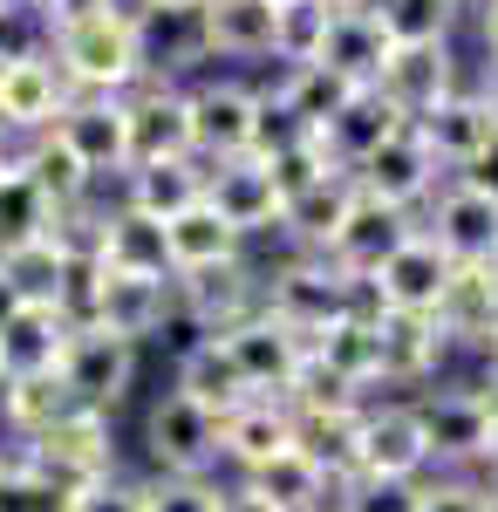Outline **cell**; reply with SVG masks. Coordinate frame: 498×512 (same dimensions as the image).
Here are the masks:
<instances>
[{
  "label": "cell",
  "mask_w": 498,
  "mask_h": 512,
  "mask_svg": "<svg viewBox=\"0 0 498 512\" xmlns=\"http://www.w3.org/2000/svg\"><path fill=\"white\" fill-rule=\"evenodd\" d=\"M260 308H267L280 328H294L301 342H314V335H328L335 321L355 315V280H348L335 260L301 253V260H287V267H273V274L260 280Z\"/></svg>",
  "instance_id": "cell-2"
},
{
  "label": "cell",
  "mask_w": 498,
  "mask_h": 512,
  "mask_svg": "<svg viewBox=\"0 0 498 512\" xmlns=\"http://www.w3.org/2000/svg\"><path fill=\"white\" fill-rule=\"evenodd\" d=\"M219 492L212 478H157L144 485V512H219Z\"/></svg>",
  "instance_id": "cell-44"
},
{
  "label": "cell",
  "mask_w": 498,
  "mask_h": 512,
  "mask_svg": "<svg viewBox=\"0 0 498 512\" xmlns=\"http://www.w3.org/2000/svg\"><path fill=\"white\" fill-rule=\"evenodd\" d=\"M458 62H451V41L444 48H389L383 76H376V89H383L389 103L403 110V117H423L444 89H458Z\"/></svg>",
  "instance_id": "cell-28"
},
{
  "label": "cell",
  "mask_w": 498,
  "mask_h": 512,
  "mask_svg": "<svg viewBox=\"0 0 498 512\" xmlns=\"http://www.w3.org/2000/svg\"><path fill=\"white\" fill-rule=\"evenodd\" d=\"M410 233H417V226H410V212H389V205H376V198L355 192L342 233H335V246H328V260H335L348 280H369Z\"/></svg>",
  "instance_id": "cell-21"
},
{
  "label": "cell",
  "mask_w": 498,
  "mask_h": 512,
  "mask_svg": "<svg viewBox=\"0 0 498 512\" xmlns=\"http://www.w3.org/2000/svg\"><path fill=\"white\" fill-rule=\"evenodd\" d=\"M116 0H35V21L55 35V28H69V21H89V14H103Z\"/></svg>",
  "instance_id": "cell-46"
},
{
  "label": "cell",
  "mask_w": 498,
  "mask_h": 512,
  "mask_svg": "<svg viewBox=\"0 0 498 512\" xmlns=\"http://www.w3.org/2000/svg\"><path fill=\"white\" fill-rule=\"evenodd\" d=\"M410 130H417L423 144H430V158L444 164V171H471V164L492 151V137H498V123L485 117V103L471 96V82H458V89H444L423 117H410Z\"/></svg>",
  "instance_id": "cell-13"
},
{
  "label": "cell",
  "mask_w": 498,
  "mask_h": 512,
  "mask_svg": "<svg viewBox=\"0 0 498 512\" xmlns=\"http://www.w3.org/2000/svg\"><path fill=\"white\" fill-rule=\"evenodd\" d=\"M478 35H485V55H498V0L478 7Z\"/></svg>",
  "instance_id": "cell-51"
},
{
  "label": "cell",
  "mask_w": 498,
  "mask_h": 512,
  "mask_svg": "<svg viewBox=\"0 0 498 512\" xmlns=\"http://www.w3.org/2000/svg\"><path fill=\"white\" fill-rule=\"evenodd\" d=\"M430 451H423L417 403H362V431H355V478H423Z\"/></svg>",
  "instance_id": "cell-12"
},
{
  "label": "cell",
  "mask_w": 498,
  "mask_h": 512,
  "mask_svg": "<svg viewBox=\"0 0 498 512\" xmlns=\"http://www.w3.org/2000/svg\"><path fill=\"white\" fill-rule=\"evenodd\" d=\"M69 219L48 212V198L21 178V164L0 158V246H21V239H41V233H62Z\"/></svg>",
  "instance_id": "cell-38"
},
{
  "label": "cell",
  "mask_w": 498,
  "mask_h": 512,
  "mask_svg": "<svg viewBox=\"0 0 498 512\" xmlns=\"http://www.w3.org/2000/svg\"><path fill=\"white\" fill-rule=\"evenodd\" d=\"M485 403H492V417H498V376H492V383H485Z\"/></svg>",
  "instance_id": "cell-55"
},
{
  "label": "cell",
  "mask_w": 498,
  "mask_h": 512,
  "mask_svg": "<svg viewBox=\"0 0 498 512\" xmlns=\"http://www.w3.org/2000/svg\"><path fill=\"white\" fill-rule=\"evenodd\" d=\"M355 431H362V403H335V410H294V444L321 472L348 485L355 478Z\"/></svg>",
  "instance_id": "cell-34"
},
{
  "label": "cell",
  "mask_w": 498,
  "mask_h": 512,
  "mask_svg": "<svg viewBox=\"0 0 498 512\" xmlns=\"http://www.w3.org/2000/svg\"><path fill=\"white\" fill-rule=\"evenodd\" d=\"M328 21H335V7H328V0H280V7H273V62L307 69V62L321 55Z\"/></svg>",
  "instance_id": "cell-40"
},
{
  "label": "cell",
  "mask_w": 498,
  "mask_h": 512,
  "mask_svg": "<svg viewBox=\"0 0 498 512\" xmlns=\"http://www.w3.org/2000/svg\"><path fill=\"white\" fill-rule=\"evenodd\" d=\"M62 137V151L89 171V178H110V171H130V110L123 96H69L62 117L48 123Z\"/></svg>",
  "instance_id": "cell-10"
},
{
  "label": "cell",
  "mask_w": 498,
  "mask_h": 512,
  "mask_svg": "<svg viewBox=\"0 0 498 512\" xmlns=\"http://www.w3.org/2000/svg\"><path fill=\"white\" fill-rule=\"evenodd\" d=\"M171 294H178V308L198 321V335H219V328H232V321H246L260 308V280H253L246 260H239V267H219V274L171 280Z\"/></svg>",
  "instance_id": "cell-26"
},
{
  "label": "cell",
  "mask_w": 498,
  "mask_h": 512,
  "mask_svg": "<svg viewBox=\"0 0 498 512\" xmlns=\"http://www.w3.org/2000/svg\"><path fill=\"white\" fill-rule=\"evenodd\" d=\"M444 280H451V260H444L423 233H410L383 267H376V274L362 280V287L376 294V308H383V315H437Z\"/></svg>",
  "instance_id": "cell-15"
},
{
  "label": "cell",
  "mask_w": 498,
  "mask_h": 512,
  "mask_svg": "<svg viewBox=\"0 0 498 512\" xmlns=\"http://www.w3.org/2000/svg\"><path fill=\"white\" fill-rule=\"evenodd\" d=\"M205 205L219 212V226H232L239 239H260L280 233V192H273L267 164L260 158H226V164H205Z\"/></svg>",
  "instance_id": "cell-14"
},
{
  "label": "cell",
  "mask_w": 498,
  "mask_h": 512,
  "mask_svg": "<svg viewBox=\"0 0 498 512\" xmlns=\"http://www.w3.org/2000/svg\"><path fill=\"white\" fill-rule=\"evenodd\" d=\"M430 465H485L492 451V403L485 390H430L417 403Z\"/></svg>",
  "instance_id": "cell-11"
},
{
  "label": "cell",
  "mask_w": 498,
  "mask_h": 512,
  "mask_svg": "<svg viewBox=\"0 0 498 512\" xmlns=\"http://www.w3.org/2000/svg\"><path fill=\"white\" fill-rule=\"evenodd\" d=\"M485 506H492V512H498V472H492V485H485Z\"/></svg>",
  "instance_id": "cell-54"
},
{
  "label": "cell",
  "mask_w": 498,
  "mask_h": 512,
  "mask_svg": "<svg viewBox=\"0 0 498 512\" xmlns=\"http://www.w3.org/2000/svg\"><path fill=\"white\" fill-rule=\"evenodd\" d=\"M471 96L485 103V117L498 123V55H485V69H478V82H471Z\"/></svg>",
  "instance_id": "cell-49"
},
{
  "label": "cell",
  "mask_w": 498,
  "mask_h": 512,
  "mask_svg": "<svg viewBox=\"0 0 498 512\" xmlns=\"http://www.w3.org/2000/svg\"><path fill=\"white\" fill-rule=\"evenodd\" d=\"M0 512H55V499H41L35 485H21V478L7 472L0 478Z\"/></svg>",
  "instance_id": "cell-47"
},
{
  "label": "cell",
  "mask_w": 498,
  "mask_h": 512,
  "mask_svg": "<svg viewBox=\"0 0 498 512\" xmlns=\"http://www.w3.org/2000/svg\"><path fill=\"white\" fill-rule=\"evenodd\" d=\"M273 7H280V0H273Z\"/></svg>",
  "instance_id": "cell-61"
},
{
  "label": "cell",
  "mask_w": 498,
  "mask_h": 512,
  "mask_svg": "<svg viewBox=\"0 0 498 512\" xmlns=\"http://www.w3.org/2000/svg\"><path fill=\"white\" fill-rule=\"evenodd\" d=\"M130 110V164H171L192 158V110H185V89L171 82H137L123 96Z\"/></svg>",
  "instance_id": "cell-17"
},
{
  "label": "cell",
  "mask_w": 498,
  "mask_h": 512,
  "mask_svg": "<svg viewBox=\"0 0 498 512\" xmlns=\"http://www.w3.org/2000/svg\"><path fill=\"white\" fill-rule=\"evenodd\" d=\"M492 280H498V253H492Z\"/></svg>",
  "instance_id": "cell-59"
},
{
  "label": "cell",
  "mask_w": 498,
  "mask_h": 512,
  "mask_svg": "<svg viewBox=\"0 0 498 512\" xmlns=\"http://www.w3.org/2000/svg\"><path fill=\"white\" fill-rule=\"evenodd\" d=\"M0 14H35V0H0Z\"/></svg>",
  "instance_id": "cell-53"
},
{
  "label": "cell",
  "mask_w": 498,
  "mask_h": 512,
  "mask_svg": "<svg viewBox=\"0 0 498 512\" xmlns=\"http://www.w3.org/2000/svg\"><path fill=\"white\" fill-rule=\"evenodd\" d=\"M205 192V164L198 158H171V164H130L123 171V205L144 212V219H178L185 205H198Z\"/></svg>",
  "instance_id": "cell-31"
},
{
  "label": "cell",
  "mask_w": 498,
  "mask_h": 512,
  "mask_svg": "<svg viewBox=\"0 0 498 512\" xmlns=\"http://www.w3.org/2000/svg\"><path fill=\"white\" fill-rule=\"evenodd\" d=\"M369 14L389 48H444L458 21V7H444V0H369Z\"/></svg>",
  "instance_id": "cell-37"
},
{
  "label": "cell",
  "mask_w": 498,
  "mask_h": 512,
  "mask_svg": "<svg viewBox=\"0 0 498 512\" xmlns=\"http://www.w3.org/2000/svg\"><path fill=\"white\" fill-rule=\"evenodd\" d=\"M164 253H171V280H192V274L239 267V260H246V239L232 233V226H219V212L198 198L178 219H164Z\"/></svg>",
  "instance_id": "cell-19"
},
{
  "label": "cell",
  "mask_w": 498,
  "mask_h": 512,
  "mask_svg": "<svg viewBox=\"0 0 498 512\" xmlns=\"http://www.w3.org/2000/svg\"><path fill=\"white\" fill-rule=\"evenodd\" d=\"M437 328H444V342H478L485 349V335H492L498 321V280L492 267H451L444 280V301H437Z\"/></svg>",
  "instance_id": "cell-32"
},
{
  "label": "cell",
  "mask_w": 498,
  "mask_h": 512,
  "mask_svg": "<svg viewBox=\"0 0 498 512\" xmlns=\"http://www.w3.org/2000/svg\"><path fill=\"white\" fill-rule=\"evenodd\" d=\"M144 7H157V14H192L198 0H144Z\"/></svg>",
  "instance_id": "cell-52"
},
{
  "label": "cell",
  "mask_w": 498,
  "mask_h": 512,
  "mask_svg": "<svg viewBox=\"0 0 498 512\" xmlns=\"http://www.w3.org/2000/svg\"><path fill=\"white\" fill-rule=\"evenodd\" d=\"M335 512H423V478H348Z\"/></svg>",
  "instance_id": "cell-42"
},
{
  "label": "cell",
  "mask_w": 498,
  "mask_h": 512,
  "mask_svg": "<svg viewBox=\"0 0 498 512\" xmlns=\"http://www.w3.org/2000/svg\"><path fill=\"white\" fill-rule=\"evenodd\" d=\"M348 205H355V178H348V171H328L321 185H307V192H294L287 205H280V233L294 239L301 253H321V260H328V246H335V233H342Z\"/></svg>",
  "instance_id": "cell-29"
},
{
  "label": "cell",
  "mask_w": 498,
  "mask_h": 512,
  "mask_svg": "<svg viewBox=\"0 0 498 512\" xmlns=\"http://www.w3.org/2000/svg\"><path fill=\"white\" fill-rule=\"evenodd\" d=\"M82 253L103 267V274H144V280H171V253H164V226L116 205L103 212L89 233H82Z\"/></svg>",
  "instance_id": "cell-16"
},
{
  "label": "cell",
  "mask_w": 498,
  "mask_h": 512,
  "mask_svg": "<svg viewBox=\"0 0 498 512\" xmlns=\"http://www.w3.org/2000/svg\"><path fill=\"white\" fill-rule=\"evenodd\" d=\"M485 349H492V362H498V321H492V335H485Z\"/></svg>",
  "instance_id": "cell-56"
},
{
  "label": "cell",
  "mask_w": 498,
  "mask_h": 512,
  "mask_svg": "<svg viewBox=\"0 0 498 512\" xmlns=\"http://www.w3.org/2000/svg\"><path fill=\"white\" fill-rule=\"evenodd\" d=\"M376 383H423L444 362V328L430 315H376Z\"/></svg>",
  "instance_id": "cell-25"
},
{
  "label": "cell",
  "mask_w": 498,
  "mask_h": 512,
  "mask_svg": "<svg viewBox=\"0 0 498 512\" xmlns=\"http://www.w3.org/2000/svg\"><path fill=\"white\" fill-rule=\"evenodd\" d=\"M185 110H192V158L198 164H226V158H253L260 151V123H267L260 89L219 76V82L185 89Z\"/></svg>",
  "instance_id": "cell-4"
},
{
  "label": "cell",
  "mask_w": 498,
  "mask_h": 512,
  "mask_svg": "<svg viewBox=\"0 0 498 512\" xmlns=\"http://www.w3.org/2000/svg\"><path fill=\"white\" fill-rule=\"evenodd\" d=\"M219 342H226L232 369H239V383L253 396H287V383L301 376L307 362V342L294 335V328H280V321L267 315V308H253L246 321H232V328H219Z\"/></svg>",
  "instance_id": "cell-8"
},
{
  "label": "cell",
  "mask_w": 498,
  "mask_h": 512,
  "mask_svg": "<svg viewBox=\"0 0 498 512\" xmlns=\"http://www.w3.org/2000/svg\"><path fill=\"white\" fill-rule=\"evenodd\" d=\"M144 444H151V465L164 478H205L219 465V417L198 410L192 396L164 390L144 417Z\"/></svg>",
  "instance_id": "cell-7"
},
{
  "label": "cell",
  "mask_w": 498,
  "mask_h": 512,
  "mask_svg": "<svg viewBox=\"0 0 498 512\" xmlns=\"http://www.w3.org/2000/svg\"><path fill=\"white\" fill-rule=\"evenodd\" d=\"M69 328L76 321L55 315V308H14V315L0 321V390L7 383H28V376H55Z\"/></svg>",
  "instance_id": "cell-23"
},
{
  "label": "cell",
  "mask_w": 498,
  "mask_h": 512,
  "mask_svg": "<svg viewBox=\"0 0 498 512\" xmlns=\"http://www.w3.org/2000/svg\"><path fill=\"white\" fill-rule=\"evenodd\" d=\"M178 396H192L198 410H212V417H226V410H239L246 403V383H239V369H232V355L219 335H198L192 349L178 355V383H171Z\"/></svg>",
  "instance_id": "cell-33"
},
{
  "label": "cell",
  "mask_w": 498,
  "mask_h": 512,
  "mask_svg": "<svg viewBox=\"0 0 498 512\" xmlns=\"http://www.w3.org/2000/svg\"><path fill=\"white\" fill-rule=\"evenodd\" d=\"M328 7H369V0H328Z\"/></svg>",
  "instance_id": "cell-57"
},
{
  "label": "cell",
  "mask_w": 498,
  "mask_h": 512,
  "mask_svg": "<svg viewBox=\"0 0 498 512\" xmlns=\"http://www.w3.org/2000/svg\"><path fill=\"white\" fill-rule=\"evenodd\" d=\"M253 158L267 164V178H273V192H280V205H287V198L294 192H307V185H321V178H328V171H335V164L321 158V144H314V137H287V144H273V151H253Z\"/></svg>",
  "instance_id": "cell-41"
},
{
  "label": "cell",
  "mask_w": 498,
  "mask_h": 512,
  "mask_svg": "<svg viewBox=\"0 0 498 512\" xmlns=\"http://www.w3.org/2000/svg\"><path fill=\"white\" fill-rule=\"evenodd\" d=\"M178 315L171 280H144V274H103L89 260V294H82V328H103L116 342L144 349L151 335H164V321Z\"/></svg>",
  "instance_id": "cell-3"
},
{
  "label": "cell",
  "mask_w": 498,
  "mask_h": 512,
  "mask_svg": "<svg viewBox=\"0 0 498 512\" xmlns=\"http://www.w3.org/2000/svg\"><path fill=\"white\" fill-rule=\"evenodd\" d=\"M48 69L62 76L69 96H130L137 82L151 76V55H144V14L130 7H103L89 21H69L48 35Z\"/></svg>",
  "instance_id": "cell-1"
},
{
  "label": "cell",
  "mask_w": 498,
  "mask_h": 512,
  "mask_svg": "<svg viewBox=\"0 0 498 512\" xmlns=\"http://www.w3.org/2000/svg\"><path fill=\"white\" fill-rule=\"evenodd\" d=\"M314 62L335 69L342 82H355V89H376V76H383V62H389V41H383V28H376V14H369V7H335V21H328Z\"/></svg>",
  "instance_id": "cell-27"
},
{
  "label": "cell",
  "mask_w": 498,
  "mask_h": 512,
  "mask_svg": "<svg viewBox=\"0 0 498 512\" xmlns=\"http://www.w3.org/2000/svg\"><path fill=\"white\" fill-rule=\"evenodd\" d=\"M444 7H464V0H444Z\"/></svg>",
  "instance_id": "cell-60"
},
{
  "label": "cell",
  "mask_w": 498,
  "mask_h": 512,
  "mask_svg": "<svg viewBox=\"0 0 498 512\" xmlns=\"http://www.w3.org/2000/svg\"><path fill=\"white\" fill-rule=\"evenodd\" d=\"M69 89L48 69V55H21V62H0V137L21 130V137H41L48 123L62 117Z\"/></svg>",
  "instance_id": "cell-24"
},
{
  "label": "cell",
  "mask_w": 498,
  "mask_h": 512,
  "mask_svg": "<svg viewBox=\"0 0 498 512\" xmlns=\"http://www.w3.org/2000/svg\"><path fill=\"white\" fill-rule=\"evenodd\" d=\"M423 512H492L485 506V485H471V478H423Z\"/></svg>",
  "instance_id": "cell-45"
},
{
  "label": "cell",
  "mask_w": 498,
  "mask_h": 512,
  "mask_svg": "<svg viewBox=\"0 0 498 512\" xmlns=\"http://www.w3.org/2000/svg\"><path fill=\"white\" fill-rule=\"evenodd\" d=\"M192 28L205 55L260 62V55H273V0H198Z\"/></svg>",
  "instance_id": "cell-22"
},
{
  "label": "cell",
  "mask_w": 498,
  "mask_h": 512,
  "mask_svg": "<svg viewBox=\"0 0 498 512\" xmlns=\"http://www.w3.org/2000/svg\"><path fill=\"white\" fill-rule=\"evenodd\" d=\"M464 178H471V185H478V192H492V198H498V137H492V151H485V158L471 164V171H464Z\"/></svg>",
  "instance_id": "cell-50"
},
{
  "label": "cell",
  "mask_w": 498,
  "mask_h": 512,
  "mask_svg": "<svg viewBox=\"0 0 498 512\" xmlns=\"http://www.w3.org/2000/svg\"><path fill=\"white\" fill-rule=\"evenodd\" d=\"M239 485H253V492H260V499H273L280 512H335L328 499H342V485H335V478L321 472V465L307 458L301 444L273 451L267 465H260L253 478H239Z\"/></svg>",
  "instance_id": "cell-30"
},
{
  "label": "cell",
  "mask_w": 498,
  "mask_h": 512,
  "mask_svg": "<svg viewBox=\"0 0 498 512\" xmlns=\"http://www.w3.org/2000/svg\"><path fill=\"white\" fill-rule=\"evenodd\" d=\"M348 96H355V82H342L335 69H321V62H307V69H287V82L273 89V103L287 110V123H294V130H307V137H314L321 123L335 117Z\"/></svg>",
  "instance_id": "cell-36"
},
{
  "label": "cell",
  "mask_w": 498,
  "mask_h": 512,
  "mask_svg": "<svg viewBox=\"0 0 498 512\" xmlns=\"http://www.w3.org/2000/svg\"><path fill=\"white\" fill-rule=\"evenodd\" d=\"M55 512H144V485L103 472V478H89V485H76Z\"/></svg>",
  "instance_id": "cell-43"
},
{
  "label": "cell",
  "mask_w": 498,
  "mask_h": 512,
  "mask_svg": "<svg viewBox=\"0 0 498 512\" xmlns=\"http://www.w3.org/2000/svg\"><path fill=\"white\" fill-rule=\"evenodd\" d=\"M403 123H410V117L389 103L383 89H355L342 110H335V117L314 130V144H321V158L335 164V171H355V164L369 158V151L383 144L389 130H403Z\"/></svg>",
  "instance_id": "cell-18"
},
{
  "label": "cell",
  "mask_w": 498,
  "mask_h": 512,
  "mask_svg": "<svg viewBox=\"0 0 498 512\" xmlns=\"http://www.w3.org/2000/svg\"><path fill=\"white\" fill-rule=\"evenodd\" d=\"M0 478H7V451H0Z\"/></svg>",
  "instance_id": "cell-58"
},
{
  "label": "cell",
  "mask_w": 498,
  "mask_h": 512,
  "mask_svg": "<svg viewBox=\"0 0 498 512\" xmlns=\"http://www.w3.org/2000/svg\"><path fill=\"white\" fill-rule=\"evenodd\" d=\"M55 376H62V390L76 410H96V417H110L116 403L130 396L137 383V349L130 342H116L103 328H69V342H62V362H55Z\"/></svg>",
  "instance_id": "cell-5"
},
{
  "label": "cell",
  "mask_w": 498,
  "mask_h": 512,
  "mask_svg": "<svg viewBox=\"0 0 498 512\" xmlns=\"http://www.w3.org/2000/svg\"><path fill=\"white\" fill-rule=\"evenodd\" d=\"M348 178H355V192H362V198H376V205H389V212H417L423 198H437L444 164L430 158V144L403 123V130H389V137L355 164Z\"/></svg>",
  "instance_id": "cell-6"
},
{
  "label": "cell",
  "mask_w": 498,
  "mask_h": 512,
  "mask_svg": "<svg viewBox=\"0 0 498 512\" xmlns=\"http://www.w3.org/2000/svg\"><path fill=\"white\" fill-rule=\"evenodd\" d=\"M451 267H492L498 253V198L478 192L471 178H451L437 205H430V226H417Z\"/></svg>",
  "instance_id": "cell-9"
},
{
  "label": "cell",
  "mask_w": 498,
  "mask_h": 512,
  "mask_svg": "<svg viewBox=\"0 0 498 512\" xmlns=\"http://www.w3.org/2000/svg\"><path fill=\"white\" fill-rule=\"evenodd\" d=\"M14 164H21V178H28V185L48 198V212H55V219H69L82 198H89V185H96V178H89V171H82V164L62 151V137H55V130L28 137V151H21Z\"/></svg>",
  "instance_id": "cell-35"
},
{
  "label": "cell",
  "mask_w": 498,
  "mask_h": 512,
  "mask_svg": "<svg viewBox=\"0 0 498 512\" xmlns=\"http://www.w3.org/2000/svg\"><path fill=\"white\" fill-rule=\"evenodd\" d=\"M219 512H280V506H273V499H260L253 485H226V492H219Z\"/></svg>",
  "instance_id": "cell-48"
},
{
  "label": "cell",
  "mask_w": 498,
  "mask_h": 512,
  "mask_svg": "<svg viewBox=\"0 0 498 512\" xmlns=\"http://www.w3.org/2000/svg\"><path fill=\"white\" fill-rule=\"evenodd\" d=\"M287 444H294V410L273 403V396H246L239 410L219 417V458H226L239 478H253L273 451H287Z\"/></svg>",
  "instance_id": "cell-20"
},
{
  "label": "cell",
  "mask_w": 498,
  "mask_h": 512,
  "mask_svg": "<svg viewBox=\"0 0 498 512\" xmlns=\"http://www.w3.org/2000/svg\"><path fill=\"white\" fill-rule=\"evenodd\" d=\"M76 403H69V390H62V376H28V383H7L0 390V417H7V431L21 437H41L55 417H69Z\"/></svg>",
  "instance_id": "cell-39"
}]
</instances>
